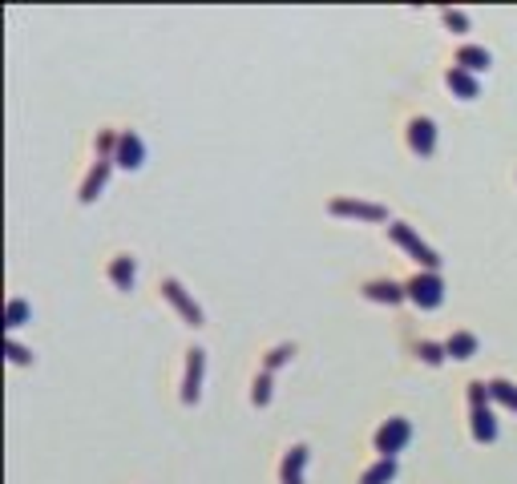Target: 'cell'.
Returning a JSON list of instances; mask_svg holds the SVG:
<instances>
[{
  "instance_id": "6da1fadb",
  "label": "cell",
  "mask_w": 517,
  "mask_h": 484,
  "mask_svg": "<svg viewBox=\"0 0 517 484\" xmlns=\"http://www.w3.org/2000/svg\"><path fill=\"white\" fill-rule=\"evenodd\" d=\"M388 238L396 242V247L408 250V254H412V259H417L425 271H441V254H437V250H432L408 222H388Z\"/></svg>"
},
{
  "instance_id": "7a4b0ae2",
  "label": "cell",
  "mask_w": 517,
  "mask_h": 484,
  "mask_svg": "<svg viewBox=\"0 0 517 484\" xmlns=\"http://www.w3.org/2000/svg\"><path fill=\"white\" fill-rule=\"evenodd\" d=\"M404 291H408V299H412L420 311H437L444 303V283H441L437 271H417L408 283H404Z\"/></svg>"
},
{
  "instance_id": "3957f363",
  "label": "cell",
  "mask_w": 517,
  "mask_h": 484,
  "mask_svg": "<svg viewBox=\"0 0 517 484\" xmlns=\"http://www.w3.org/2000/svg\"><path fill=\"white\" fill-rule=\"evenodd\" d=\"M408 440H412V424L404 420V416H392V420H384L376 428V452L384 460H396V452H400Z\"/></svg>"
},
{
  "instance_id": "277c9868",
  "label": "cell",
  "mask_w": 517,
  "mask_h": 484,
  "mask_svg": "<svg viewBox=\"0 0 517 484\" xmlns=\"http://www.w3.org/2000/svg\"><path fill=\"white\" fill-rule=\"evenodd\" d=\"M162 299H166V303H170V307L178 311V315H182V319L190 323V327H202V323H206L202 307H198V303H194V299L186 295V286L178 283V279H162Z\"/></svg>"
},
{
  "instance_id": "5b68a950",
  "label": "cell",
  "mask_w": 517,
  "mask_h": 484,
  "mask_svg": "<svg viewBox=\"0 0 517 484\" xmlns=\"http://www.w3.org/2000/svg\"><path fill=\"white\" fill-rule=\"evenodd\" d=\"M328 210L336 218H364V222H388V210L376 202H360V198H331Z\"/></svg>"
},
{
  "instance_id": "8992f818",
  "label": "cell",
  "mask_w": 517,
  "mask_h": 484,
  "mask_svg": "<svg viewBox=\"0 0 517 484\" xmlns=\"http://www.w3.org/2000/svg\"><path fill=\"white\" fill-rule=\"evenodd\" d=\"M202 372H206V351H186V380H182V404H198L202 396Z\"/></svg>"
},
{
  "instance_id": "52a82bcc",
  "label": "cell",
  "mask_w": 517,
  "mask_h": 484,
  "mask_svg": "<svg viewBox=\"0 0 517 484\" xmlns=\"http://www.w3.org/2000/svg\"><path fill=\"white\" fill-rule=\"evenodd\" d=\"M408 146L420 158H432L437 154V122L432 117H412L408 122Z\"/></svg>"
},
{
  "instance_id": "ba28073f",
  "label": "cell",
  "mask_w": 517,
  "mask_h": 484,
  "mask_svg": "<svg viewBox=\"0 0 517 484\" xmlns=\"http://www.w3.org/2000/svg\"><path fill=\"white\" fill-rule=\"evenodd\" d=\"M142 158H146V146H142V137L134 134V129H126V134L117 137V166H126V170H138Z\"/></svg>"
},
{
  "instance_id": "9c48e42d",
  "label": "cell",
  "mask_w": 517,
  "mask_h": 484,
  "mask_svg": "<svg viewBox=\"0 0 517 484\" xmlns=\"http://www.w3.org/2000/svg\"><path fill=\"white\" fill-rule=\"evenodd\" d=\"M364 295L372 299V303H388V307H396V303L408 299V291H404L400 283H392V279H372V283L364 286Z\"/></svg>"
},
{
  "instance_id": "30bf717a",
  "label": "cell",
  "mask_w": 517,
  "mask_h": 484,
  "mask_svg": "<svg viewBox=\"0 0 517 484\" xmlns=\"http://www.w3.org/2000/svg\"><path fill=\"white\" fill-rule=\"evenodd\" d=\"M307 444H295L287 448V456H283V468H279V480L283 484H303V464H307Z\"/></svg>"
},
{
  "instance_id": "8fae6325",
  "label": "cell",
  "mask_w": 517,
  "mask_h": 484,
  "mask_svg": "<svg viewBox=\"0 0 517 484\" xmlns=\"http://www.w3.org/2000/svg\"><path fill=\"white\" fill-rule=\"evenodd\" d=\"M134 279H138L134 254H114V262H110V283H114L117 291H129V286H134Z\"/></svg>"
},
{
  "instance_id": "7c38bea8",
  "label": "cell",
  "mask_w": 517,
  "mask_h": 484,
  "mask_svg": "<svg viewBox=\"0 0 517 484\" xmlns=\"http://www.w3.org/2000/svg\"><path fill=\"white\" fill-rule=\"evenodd\" d=\"M469 420H473V440L477 444H493L497 440V420H493L489 408H469Z\"/></svg>"
},
{
  "instance_id": "4fadbf2b",
  "label": "cell",
  "mask_w": 517,
  "mask_h": 484,
  "mask_svg": "<svg viewBox=\"0 0 517 484\" xmlns=\"http://www.w3.org/2000/svg\"><path fill=\"white\" fill-rule=\"evenodd\" d=\"M444 81H449V89H453L457 97H465V101H473V97H477V93H481L477 77H473V73H465L461 65H453V69L444 73Z\"/></svg>"
},
{
  "instance_id": "5bb4252c",
  "label": "cell",
  "mask_w": 517,
  "mask_h": 484,
  "mask_svg": "<svg viewBox=\"0 0 517 484\" xmlns=\"http://www.w3.org/2000/svg\"><path fill=\"white\" fill-rule=\"evenodd\" d=\"M457 65L465 69V73H485L493 65L489 49H477V45H465V49H457Z\"/></svg>"
},
{
  "instance_id": "9a60e30c",
  "label": "cell",
  "mask_w": 517,
  "mask_h": 484,
  "mask_svg": "<svg viewBox=\"0 0 517 484\" xmlns=\"http://www.w3.org/2000/svg\"><path fill=\"white\" fill-rule=\"evenodd\" d=\"M444 351H449L453 360H473V355H477V335H469V331H453V335L444 339Z\"/></svg>"
},
{
  "instance_id": "2e32d148",
  "label": "cell",
  "mask_w": 517,
  "mask_h": 484,
  "mask_svg": "<svg viewBox=\"0 0 517 484\" xmlns=\"http://www.w3.org/2000/svg\"><path fill=\"white\" fill-rule=\"evenodd\" d=\"M110 166L114 161H97L93 170H89V178H85V186H81V202H93L105 190V178H110Z\"/></svg>"
},
{
  "instance_id": "e0dca14e",
  "label": "cell",
  "mask_w": 517,
  "mask_h": 484,
  "mask_svg": "<svg viewBox=\"0 0 517 484\" xmlns=\"http://www.w3.org/2000/svg\"><path fill=\"white\" fill-rule=\"evenodd\" d=\"M388 480H396V460H384V456L360 476V484H388Z\"/></svg>"
},
{
  "instance_id": "ac0fdd59",
  "label": "cell",
  "mask_w": 517,
  "mask_h": 484,
  "mask_svg": "<svg viewBox=\"0 0 517 484\" xmlns=\"http://www.w3.org/2000/svg\"><path fill=\"white\" fill-rule=\"evenodd\" d=\"M489 399H497V404H505L509 412H517V387L509 384V380H489Z\"/></svg>"
},
{
  "instance_id": "d6986e66",
  "label": "cell",
  "mask_w": 517,
  "mask_h": 484,
  "mask_svg": "<svg viewBox=\"0 0 517 484\" xmlns=\"http://www.w3.org/2000/svg\"><path fill=\"white\" fill-rule=\"evenodd\" d=\"M417 355L425 363H429V367H441L444 360H449V351H444V343H432V339H425V343H420L417 348Z\"/></svg>"
},
{
  "instance_id": "ffe728a7",
  "label": "cell",
  "mask_w": 517,
  "mask_h": 484,
  "mask_svg": "<svg viewBox=\"0 0 517 484\" xmlns=\"http://www.w3.org/2000/svg\"><path fill=\"white\" fill-rule=\"evenodd\" d=\"M291 355H295V348H291V343H279V348H271V351H267V360H263V372L275 375V367H283Z\"/></svg>"
},
{
  "instance_id": "44dd1931",
  "label": "cell",
  "mask_w": 517,
  "mask_h": 484,
  "mask_svg": "<svg viewBox=\"0 0 517 484\" xmlns=\"http://www.w3.org/2000/svg\"><path fill=\"white\" fill-rule=\"evenodd\" d=\"M25 319H28V303H25V299H9V307H4V323H9V327H21Z\"/></svg>"
},
{
  "instance_id": "7402d4cb",
  "label": "cell",
  "mask_w": 517,
  "mask_h": 484,
  "mask_svg": "<svg viewBox=\"0 0 517 484\" xmlns=\"http://www.w3.org/2000/svg\"><path fill=\"white\" fill-rule=\"evenodd\" d=\"M251 399L259 404V408H267L271 404V372H259V380H255V392H251Z\"/></svg>"
},
{
  "instance_id": "603a6c76",
  "label": "cell",
  "mask_w": 517,
  "mask_h": 484,
  "mask_svg": "<svg viewBox=\"0 0 517 484\" xmlns=\"http://www.w3.org/2000/svg\"><path fill=\"white\" fill-rule=\"evenodd\" d=\"M469 408H489V384H469Z\"/></svg>"
},
{
  "instance_id": "cb8c5ba5",
  "label": "cell",
  "mask_w": 517,
  "mask_h": 484,
  "mask_svg": "<svg viewBox=\"0 0 517 484\" xmlns=\"http://www.w3.org/2000/svg\"><path fill=\"white\" fill-rule=\"evenodd\" d=\"M444 25L457 28V33H469V13H461V9H444Z\"/></svg>"
},
{
  "instance_id": "d4e9b609",
  "label": "cell",
  "mask_w": 517,
  "mask_h": 484,
  "mask_svg": "<svg viewBox=\"0 0 517 484\" xmlns=\"http://www.w3.org/2000/svg\"><path fill=\"white\" fill-rule=\"evenodd\" d=\"M9 360H13V363H33V351L21 348L16 339H9Z\"/></svg>"
}]
</instances>
